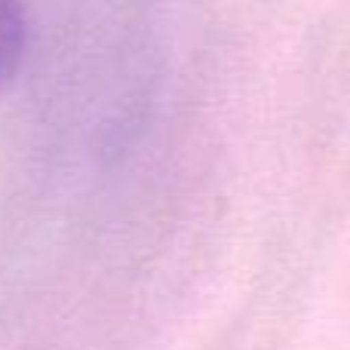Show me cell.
Here are the masks:
<instances>
[{"label":"cell","mask_w":350,"mask_h":350,"mask_svg":"<svg viewBox=\"0 0 350 350\" xmlns=\"http://www.w3.org/2000/svg\"><path fill=\"white\" fill-rule=\"evenodd\" d=\"M28 49V16L22 0H0V92L12 83Z\"/></svg>","instance_id":"cell-1"}]
</instances>
